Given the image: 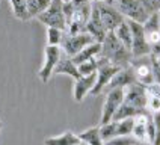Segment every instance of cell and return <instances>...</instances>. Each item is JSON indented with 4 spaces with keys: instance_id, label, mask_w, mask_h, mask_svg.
Here are the masks:
<instances>
[{
    "instance_id": "1",
    "label": "cell",
    "mask_w": 160,
    "mask_h": 145,
    "mask_svg": "<svg viewBox=\"0 0 160 145\" xmlns=\"http://www.w3.org/2000/svg\"><path fill=\"white\" fill-rule=\"evenodd\" d=\"M145 106H147V88L139 83H134L124 89V100L113 115L112 121H121L125 118H134L141 113H145L147 112Z\"/></svg>"
},
{
    "instance_id": "2",
    "label": "cell",
    "mask_w": 160,
    "mask_h": 145,
    "mask_svg": "<svg viewBox=\"0 0 160 145\" xmlns=\"http://www.w3.org/2000/svg\"><path fill=\"white\" fill-rule=\"evenodd\" d=\"M98 56L104 58L112 65L119 67V68L127 67L130 63V61H132L130 50H127L124 45L118 41V38L115 36L113 32H107L106 38L101 42V50H100Z\"/></svg>"
},
{
    "instance_id": "3",
    "label": "cell",
    "mask_w": 160,
    "mask_h": 145,
    "mask_svg": "<svg viewBox=\"0 0 160 145\" xmlns=\"http://www.w3.org/2000/svg\"><path fill=\"white\" fill-rule=\"evenodd\" d=\"M95 62H97V72H95L97 77H95V85H94V88L91 91V94L94 97L100 95L103 91L106 89V86L109 85V82L112 80V77L119 71V67L112 65L109 61H106L101 56L95 58Z\"/></svg>"
},
{
    "instance_id": "4",
    "label": "cell",
    "mask_w": 160,
    "mask_h": 145,
    "mask_svg": "<svg viewBox=\"0 0 160 145\" xmlns=\"http://www.w3.org/2000/svg\"><path fill=\"white\" fill-rule=\"evenodd\" d=\"M36 18L47 27H54L62 32H67V21H65V15H63L62 0H52L48 8Z\"/></svg>"
},
{
    "instance_id": "5",
    "label": "cell",
    "mask_w": 160,
    "mask_h": 145,
    "mask_svg": "<svg viewBox=\"0 0 160 145\" xmlns=\"http://www.w3.org/2000/svg\"><path fill=\"white\" fill-rule=\"evenodd\" d=\"M92 42H95V39L88 32H82V33H76V35H70L65 32L62 42H61V50L68 58H74L76 54L80 53L85 47H88Z\"/></svg>"
},
{
    "instance_id": "6",
    "label": "cell",
    "mask_w": 160,
    "mask_h": 145,
    "mask_svg": "<svg viewBox=\"0 0 160 145\" xmlns=\"http://www.w3.org/2000/svg\"><path fill=\"white\" fill-rule=\"evenodd\" d=\"M130 68L133 71L136 83L142 85L145 88L152 85V58L143 56V58H132Z\"/></svg>"
},
{
    "instance_id": "7",
    "label": "cell",
    "mask_w": 160,
    "mask_h": 145,
    "mask_svg": "<svg viewBox=\"0 0 160 145\" xmlns=\"http://www.w3.org/2000/svg\"><path fill=\"white\" fill-rule=\"evenodd\" d=\"M72 5V3H71ZM91 11H92V3H83V5H72V15L67 24V33L70 35H76V33H82L86 32V24L91 17Z\"/></svg>"
},
{
    "instance_id": "8",
    "label": "cell",
    "mask_w": 160,
    "mask_h": 145,
    "mask_svg": "<svg viewBox=\"0 0 160 145\" xmlns=\"http://www.w3.org/2000/svg\"><path fill=\"white\" fill-rule=\"evenodd\" d=\"M130 30H132V58H143V56H150V45L147 42V38H145V32H143L142 24L132 21V20H127Z\"/></svg>"
},
{
    "instance_id": "9",
    "label": "cell",
    "mask_w": 160,
    "mask_h": 145,
    "mask_svg": "<svg viewBox=\"0 0 160 145\" xmlns=\"http://www.w3.org/2000/svg\"><path fill=\"white\" fill-rule=\"evenodd\" d=\"M124 100V89L115 88V89H109L106 94V100L103 103V110H101V118H100V124L104 126L107 122H110L113 119V115L116 110L119 109L121 103Z\"/></svg>"
},
{
    "instance_id": "10",
    "label": "cell",
    "mask_w": 160,
    "mask_h": 145,
    "mask_svg": "<svg viewBox=\"0 0 160 145\" xmlns=\"http://www.w3.org/2000/svg\"><path fill=\"white\" fill-rule=\"evenodd\" d=\"M62 56V50L61 47H56V45H47L44 50V63L41 67V70L38 71V77L42 83H47L50 80V77L53 76V71L56 68V65L59 62Z\"/></svg>"
},
{
    "instance_id": "11",
    "label": "cell",
    "mask_w": 160,
    "mask_h": 145,
    "mask_svg": "<svg viewBox=\"0 0 160 145\" xmlns=\"http://www.w3.org/2000/svg\"><path fill=\"white\" fill-rule=\"evenodd\" d=\"M118 11L125 20H132L139 24H143L150 17L143 9L141 0H118Z\"/></svg>"
},
{
    "instance_id": "12",
    "label": "cell",
    "mask_w": 160,
    "mask_h": 145,
    "mask_svg": "<svg viewBox=\"0 0 160 145\" xmlns=\"http://www.w3.org/2000/svg\"><path fill=\"white\" fill-rule=\"evenodd\" d=\"M94 5L97 8L100 20H101L103 26L106 29V32H113L116 27L125 20L122 17V14L113 5H107V3H94Z\"/></svg>"
},
{
    "instance_id": "13",
    "label": "cell",
    "mask_w": 160,
    "mask_h": 145,
    "mask_svg": "<svg viewBox=\"0 0 160 145\" xmlns=\"http://www.w3.org/2000/svg\"><path fill=\"white\" fill-rule=\"evenodd\" d=\"M86 32L95 39V42H100V44L103 42V39H104L106 35H107L106 29H104L103 23H101V20H100L98 11H97V8H95L94 3H92L91 17H89V21H88V24H86Z\"/></svg>"
},
{
    "instance_id": "14",
    "label": "cell",
    "mask_w": 160,
    "mask_h": 145,
    "mask_svg": "<svg viewBox=\"0 0 160 145\" xmlns=\"http://www.w3.org/2000/svg\"><path fill=\"white\" fill-rule=\"evenodd\" d=\"M134 83H136V80H134L133 71H132L130 65H127V67H124V68H119V71L112 77V80L109 82V85L106 86V89L104 91L115 89V88L125 89V88L132 86V85H134Z\"/></svg>"
},
{
    "instance_id": "15",
    "label": "cell",
    "mask_w": 160,
    "mask_h": 145,
    "mask_svg": "<svg viewBox=\"0 0 160 145\" xmlns=\"http://www.w3.org/2000/svg\"><path fill=\"white\" fill-rule=\"evenodd\" d=\"M95 74H91V76H80L79 79L74 83V89H72V95H74V100L80 103L83 101V98L91 94V91L95 85Z\"/></svg>"
},
{
    "instance_id": "16",
    "label": "cell",
    "mask_w": 160,
    "mask_h": 145,
    "mask_svg": "<svg viewBox=\"0 0 160 145\" xmlns=\"http://www.w3.org/2000/svg\"><path fill=\"white\" fill-rule=\"evenodd\" d=\"M150 117H151V115H150L148 112L134 117L133 130H132V135L130 136H133L136 141L148 142V121H150Z\"/></svg>"
},
{
    "instance_id": "17",
    "label": "cell",
    "mask_w": 160,
    "mask_h": 145,
    "mask_svg": "<svg viewBox=\"0 0 160 145\" xmlns=\"http://www.w3.org/2000/svg\"><path fill=\"white\" fill-rule=\"evenodd\" d=\"M147 112L150 115L160 113V86L151 85L147 88Z\"/></svg>"
},
{
    "instance_id": "18",
    "label": "cell",
    "mask_w": 160,
    "mask_h": 145,
    "mask_svg": "<svg viewBox=\"0 0 160 145\" xmlns=\"http://www.w3.org/2000/svg\"><path fill=\"white\" fill-rule=\"evenodd\" d=\"M53 74H67V76L72 77L74 80H77L80 77L79 71H77V67L74 65V62L71 61V58H68L67 54H63V53H62V56H61L58 65H56V68H54Z\"/></svg>"
},
{
    "instance_id": "19",
    "label": "cell",
    "mask_w": 160,
    "mask_h": 145,
    "mask_svg": "<svg viewBox=\"0 0 160 145\" xmlns=\"http://www.w3.org/2000/svg\"><path fill=\"white\" fill-rule=\"evenodd\" d=\"M100 50H101V44H100V42H92V44H89L88 47H85L80 53L76 54L74 58H71V61L74 62V65L77 67L80 63L88 62L91 59H95L98 54H100Z\"/></svg>"
},
{
    "instance_id": "20",
    "label": "cell",
    "mask_w": 160,
    "mask_h": 145,
    "mask_svg": "<svg viewBox=\"0 0 160 145\" xmlns=\"http://www.w3.org/2000/svg\"><path fill=\"white\" fill-rule=\"evenodd\" d=\"M80 142L79 136L74 132H63L59 136H52L44 141V145H77Z\"/></svg>"
},
{
    "instance_id": "21",
    "label": "cell",
    "mask_w": 160,
    "mask_h": 145,
    "mask_svg": "<svg viewBox=\"0 0 160 145\" xmlns=\"http://www.w3.org/2000/svg\"><path fill=\"white\" fill-rule=\"evenodd\" d=\"M113 33H115V36L118 38V41L124 45L127 50L132 48V30H130V26H128L127 20H124L119 26L116 27L115 30H113ZM130 53H132V52H130Z\"/></svg>"
},
{
    "instance_id": "22",
    "label": "cell",
    "mask_w": 160,
    "mask_h": 145,
    "mask_svg": "<svg viewBox=\"0 0 160 145\" xmlns=\"http://www.w3.org/2000/svg\"><path fill=\"white\" fill-rule=\"evenodd\" d=\"M79 139L82 142L88 145H104L103 139H101V135H100V127H89L85 132L79 133Z\"/></svg>"
},
{
    "instance_id": "23",
    "label": "cell",
    "mask_w": 160,
    "mask_h": 145,
    "mask_svg": "<svg viewBox=\"0 0 160 145\" xmlns=\"http://www.w3.org/2000/svg\"><path fill=\"white\" fill-rule=\"evenodd\" d=\"M52 0H26V8L29 18H36L48 8Z\"/></svg>"
},
{
    "instance_id": "24",
    "label": "cell",
    "mask_w": 160,
    "mask_h": 145,
    "mask_svg": "<svg viewBox=\"0 0 160 145\" xmlns=\"http://www.w3.org/2000/svg\"><path fill=\"white\" fill-rule=\"evenodd\" d=\"M11 6H12V12L14 15L21 20V21H29V14H27V8H26V0H9Z\"/></svg>"
},
{
    "instance_id": "25",
    "label": "cell",
    "mask_w": 160,
    "mask_h": 145,
    "mask_svg": "<svg viewBox=\"0 0 160 145\" xmlns=\"http://www.w3.org/2000/svg\"><path fill=\"white\" fill-rule=\"evenodd\" d=\"M100 135H101V139L103 142H110L118 138V133H116V121H110L104 126H100Z\"/></svg>"
},
{
    "instance_id": "26",
    "label": "cell",
    "mask_w": 160,
    "mask_h": 145,
    "mask_svg": "<svg viewBox=\"0 0 160 145\" xmlns=\"http://www.w3.org/2000/svg\"><path fill=\"white\" fill-rule=\"evenodd\" d=\"M133 122H134V118H125V119H121V121H116V133H118V138L132 135Z\"/></svg>"
},
{
    "instance_id": "27",
    "label": "cell",
    "mask_w": 160,
    "mask_h": 145,
    "mask_svg": "<svg viewBox=\"0 0 160 145\" xmlns=\"http://www.w3.org/2000/svg\"><path fill=\"white\" fill-rule=\"evenodd\" d=\"M143 32L145 35H150V33H156L160 32V21H159V12L157 14H152L147 18V21L142 24Z\"/></svg>"
},
{
    "instance_id": "28",
    "label": "cell",
    "mask_w": 160,
    "mask_h": 145,
    "mask_svg": "<svg viewBox=\"0 0 160 145\" xmlns=\"http://www.w3.org/2000/svg\"><path fill=\"white\" fill-rule=\"evenodd\" d=\"M63 35H65V32L59 30V29L47 27V45H56V47H61Z\"/></svg>"
},
{
    "instance_id": "29",
    "label": "cell",
    "mask_w": 160,
    "mask_h": 145,
    "mask_svg": "<svg viewBox=\"0 0 160 145\" xmlns=\"http://www.w3.org/2000/svg\"><path fill=\"white\" fill-rule=\"evenodd\" d=\"M77 71L80 76H91V74H95L97 72V62L95 59H91L88 62H83L77 65Z\"/></svg>"
},
{
    "instance_id": "30",
    "label": "cell",
    "mask_w": 160,
    "mask_h": 145,
    "mask_svg": "<svg viewBox=\"0 0 160 145\" xmlns=\"http://www.w3.org/2000/svg\"><path fill=\"white\" fill-rule=\"evenodd\" d=\"M143 9L147 11L148 15H152V14H157L160 11V2L159 0H141Z\"/></svg>"
},
{
    "instance_id": "31",
    "label": "cell",
    "mask_w": 160,
    "mask_h": 145,
    "mask_svg": "<svg viewBox=\"0 0 160 145\" xmlns=\"http://www.w3.org/2000/svg\"><path fill=\"white\" fill-rule=\"evenodd\" d=\"M152 85L160 86V63L152 58Z\"/></svg>"
},
{
    "instance_id": "32",
    "label": "cell",
    "mask_w": 160,
    "mask_h": 145,
    "mask_svg": "<svg viewBox=\"0 0 160 145\" xmlns=\"http://www.w3.org/2000/svg\"><path fill=\"white\" fill-rule=\"evenodd\" d=\"M150 56L154 58V59H157V58L160 56V41L157 42V44H154L151 47V50H150Z\"/></svg>"
},
{
    "instance_id": "33",
    "label": "cell",
    "mask_w": 160,
    "mask_h": 145,
    "mask_svg": "<svg viewBox=\"0 0 160 145\" xmlns=\"http://www.w3.org/2000/svg\"><path fill=\"white\" fill-rule=\"evenodd\" d=\"M91 3H107V5H113L115 0H91Z\"/></svg>"
},
{
    "instance_id": "34",
    "label": "cell",
    "mask_w": 160,
    "mask_h": 145,
    "mask_svg": "<svg viewBox=\"0 0 160 145\" xmlns=\"http://www.w3.org/2000/svg\"><path fill=\"white\" fill-rule=\"evenodd\" d=\"M77 145H88V144H85V142H82V141H80V142H79Z\"/></svg>"
},
{
    "instance_id": "35",
    "label": "cell",
    "mask_w": 160,
    "mask_h": 145,
    "mask_svg": "<svg viewBox=\"0 0 160 145\" xmlns=\"http://www.w3.org/2000/svg\"><path fill=\"white\" fill-rule=\"evenodd\" d=\"M2 127H3V122H2V119H0V130H2Z\"/></svg>"
},
{
    "instance_id": "36",
    "label": "cell",
    "mask_w": 160,
    "mask_h": 145,
    "mask_svg": "<svg viewBox=\"0 0 160 145\" xmlns=\"http://www.w3.org/2000/svg\"><path fill=\"white\" fill-rule=\"evenodd\" d=\"M156 61H157V62L160 63V56H159V58H157V59H156Z\"/></svg>"
},
{
    "instance_id": "37",
    "label": "cell",
    "mask_w": 160,
    "mask_h": 145,
    "mask_svg": "<svg viewBox=\"0 0 160 145\" xmlns=\"http://www.w3.org/2000/svg\"><path fill=\"white\" fill-rule=\"evenodd\" d=\"M63 3H67V2H71V0H62Z\"/></svg>"
},
{
    "instance_id": "38",
    "label": "cell",
    "mask_w": 160,
    "mask_h": 145,
    "mask_svg": "<svg viewBox=\"0 0 160 145\" xmlns=\"http://www.w3.org/2000/svg\"><path fill=\"white\" fill-rule=\"evenodd\" d=\"M159 21H160V11H159Z\"/></svg>"
},
{
    "instance_id": "39",
    "label": "cell",
    "mask_w": 160,
    "mask_h": 145,
    "mask_svg": "<svg viewBox=\"0 0 160 145\" xmlns=\"http://www.w3.org/2000/svg\"><path fill=\"white\" fill-rule=\"evenodd\" d=\"M159 2H160V0H159Z\"/></svg>"
}]
</instances>
